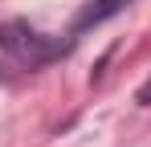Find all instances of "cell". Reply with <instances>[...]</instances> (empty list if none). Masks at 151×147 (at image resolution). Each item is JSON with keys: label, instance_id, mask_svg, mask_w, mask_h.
I'll list each match as a JSON object with an SVG mask.
<instances>
[{"label": "cell", "instance_id": "6da1fadb", "mask_svg": "<svg viewBox=\"0 0 151 147\" xmlns=\"http://www.w3.org/2000/svg\"><path fill=\"white\" fill-rule=\"evenodd\" d=\"M0 49H4L21 70H37V66L53 61V57L70 53V41H65V45H61V41H49L45 33H37L29 21H4L0 24Z\"/></svg>", "mask_w": 151, "mask_h": 147}, {"label": "cell", "instance_id": "7a4b0ae2", "mask_svg": "<svg viewBox=\"0 0 151 147\" xmlns=\"http://www.w3.org/2000/svg\"><path fill=\"white\" fill-rule=\"evenodd\" d=\"M131 0H90L82 12L74 17V29H70V41H78L82 33H90V29H98V24H106L110 17H119Z\"/></svg>", "mask_w": 151, "mask_h": 147}, {"label": "cell", "instance_id": "3957f363", "mask_svg": "<svg viewBox=\"0 0 151 147\" xmlns=\"http://www.w3.org/2000/svg\"><path fill=\"white\" fill-rule=\"evenodd\" d=\"M139 102H143V106H151V82L143 86V90H139Z\"/></svg>", "mask_w": 151, "mask_h": 147}]
</instances>
